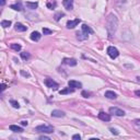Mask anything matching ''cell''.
I'll list each match as a JSON object with an SVG mask.
<instances>
[{"instance_id": "obj_7", "label": "cell", "mask_w": 140, "mask_h": 140, "mask_svg": "<svg viewBox=\"0 0 140 140\" xmlns=\"http://www.w3.org/2000/svg\"><path fill=\"white\" fill-rule=\"evenodd\" d=\"M81 22L80 19H74V20H70V21L67 22V29H74L77 25Z\"/></svg>"}, {"instance_id": "obj_22", "label": "cell", "mask_w": 140, "mask_h": 140, "mask_svg": "<svg viewBox=\"0 0 140 140\" xmlns=\"http://www.w3.org/2000/svg\"><path fill=\"white\" fill-rule=\"evenodd\" d=\"M11 21L10 20H2L1 21V26H2L3 29H7V27H9L10 25H11Z\"/></svg>"}, {"instance_id": "obj_1", "label": "cell", "mask_w": 140, "mask_h": 140, "mask_svg": "<svg viewBox=\"0 0 140 140\" xmlns=\"http://www.w3.org/2000/svg\"><path fill=\"white\" fill-rule=\"evenodd\" d=\"M117 26H118V19H117V17L114 13H109L106 19V30H107L109 38H112L113 35L115 34V32L117 30Z\"/></svg>"}, {"instance_id": "obj_29", "label": "cell", "mask_w": 140, "mask_h": 140, "mask_svg": "<svg viewBox=\"0 0 140 140\" xmlns=\"http://www.w3.org/2000/svg\"><path fill=\"white\" fill-rule=\"evenodd\" d=\"M43 33H44V35H49V34L53 33V31H52V30H49V29L44 27V29H43Z\"/></svg>"}, {"instance_id": "obj_26", "label": "cell", "mask_w": 140, "mask_h": 140, "mask_svg": "<svg viewBox=\"0 0 140 140\" xmlns=\"http://www.w3.org/2000/svg\"><path fill=\"white\" fill-rule=\"evenodd\" d=\"M10 104L14 107V108H19V107H20V104L17 102V101H14V100H10Z\"/></svg>"}, {"instance_id": "obj_5", "label": "cell", "mask_w": 140, "mask_h": 140, "mask_svg": "<svg viewBox=\"0 0 140 140\" xmlns=\"http://www.w3.org/2000/svg\"><path fill=\"white\" fill-rule=\"evenodd\" d=\"M45 84H46V87H47V88L53 89V90H57V89L59 88L58 83L56 82V81H54L53 79H50V78L45 79Z\"/></svg>"}, {"instance_id": "obj_24", "label": "cell", "mask_w": 140, "mask_h": 140, "mask_svg": "<svg viewBox=\"0 0 140 140\" xmlns=\"http://www.w3.org/2000/svg\"><path fill=\"white\" fill-rule=\"evenodd\" d=\"M62 17H65L64 12H57V13L54 15V19H55V21H59L60 18H62Z\"/></svg>"}, {"instance_id": "obj_20", "label": "cell", "mask_w": 140, "mask_h": 140, "mask_svg": "<svg viewBox=\"0 0 140 140\" xmlns=\"http://www.w3.org/2000/svg\"><path fill=\"white\" fill-rule=\"evenodd\" d=\"M10 8H11V9H13V10H15V11H22V10H23L21 2H18V3H14V5H11V6H10Z\"/></svg>"}, {"instance_id": "obj_18", "label": "cell", "mask_w": 140, "mask_h": 140, "mask_svg": "<svg viewBox=\"0 0 140 140\" xmlns=\"http://www.w3.org/2000/svg\"><path fill=\"white\" fill-rule=\"evenodd\" d=\"M105 97L111 99V100H115L117 97V94L115 92H113V91H106V92H105Z\"/></svg>"}, {"instance_id": "obj_4", "label": "cell", "mask_w": 140, "mask_h": 140, "mask_svg": "<svg viewBox=\"0 0 140 140\" xmlns=\"http://www.w3.org/2000/svg\"><path fill=\"white\" fill-rule=\"evenodd\" d=\"M109 114L114 115V116L121 117V116H125V112H124L123 109L118 108V107H111V108H109Z\"/></svg>"}, {"instance_id": "obj_30", "label": "cell", "mask_w": 140, "mask_h": 140, "mask_svg": "<svg viewBox=\"0 0 140 140\" xmlns=\"http://www.w3.org/2000/svg\"><path fill=\"white\" fill-rule=\"evenodd\" d=\"M82 96L83 97H90L91 96V93L88 92V91H82Z\"/></svg>"}, {"instance_id": "obj_14", "label": "cell", "mask_w": 140, "mask_h": 140, "mask_svg": "<svg viewBox=\"0 0 140 140\" xmlns=\"http://www.w3.org/2000/svg\"><path fill=\"white\" fill-rule=\"evenodd\" d=\"M10 130L13 131V133H23V128L20 127L18 125H10Z\"/></svg>"}, {"instance_id": "obj_35", "label": "cell", "mask_w": 140, "mask_h": 140, "mask_svg": "<svg viewBox=\"0 0 140 140\" xmlns=\"http://www.w3.org/2000/svg\"><path fill=\"white\" fill-rule=\"evenodd\" d=\"M21 125L22 126H27L29 123H27V120H23V121H21Z\"/></svg>"}, {"instance_id": "obj_31", "label": "cell", "mask_w": 140, "mask_h": 140, "mask_svg": "<svg viewBox=\"0 0 140 140\" xmlns=\"http://www.w3.org/2000/svg\"><path fill=\"white\" fill-rule=\"evenodd\" d=\"M72 139H73V140H80L81 136L80 135H73V136H72Z\"/></svg>"}, {"instance_id": "obj_28", "label": "cell", "mask_w": 140, "mask_h": 140, "mask_svg": "<svg viewBox=\"0 0 140 140\" xmlns=\"http://www.w3.org/2000/svg\"><path fill=\"white\" fill-rule=\"evenodd\" d=\"M127 1H128V0H116V1H115V3H116V6H118V7H119V6L125 5Z\"/></svg>"}, {"instance_id": "obj_33", "label": "cell", "mask_w": 140, "mask_h": 140, "mask_svg": "<svg viewBox=\"0 0 140 140\" xmlns=\"http://www.w3.org/2000/svg\"><path fill=\"white\" fill-rule=\"evenodd\" d=\"M20 72H21V74H22V76H23V77H30V74L27 73V72H25V71H24V70H21V71H20Z\"/></svg>"}, {"instance_id": "obj_9", "label": "cell", "mask_w": 140, "mask_h": 140, "mask_svg": "<svg viewBox=\"0 0 140 140\" xmlns=\"http://www.w3.org/2000/svg\"><path fill=\"white\" fill-rule=\"evenodd\" d=\"M68 86L72 89H78V88L80 89V88H82V83L79 82V81L70 80V81H68Z\"/></svg>"}, {"instance_id": "obj_15", "label": "cell", "mask_w": 140, "mask_h": 140, "mask_svg": "<svg viewBox=\"0 0 140 140\" xmlns=\"http://www.w3.org/2000/svg\"><path fill=\"white\" fill-rule=\"evenodd\" d=\"M46 6H47L48 9L53 10V9H55V8L57 7V2H56V0H47Z\"/></svg>"}, {"instance_id": "obj_3", "label": "cell", "mask_w": 140, "mask_h": 140, "mask_svg": "<svg viewBox=\"0 0 140 140\" xmlns=\"http://www.w3.org/2000/svg\"><path fill=\"white\" fill-rule=\"evenodd\" d=\"M107 55H108L112 59H115V58H117L119 56V52L116 47H114V46H109V47L107 48Z\"/></svg>"}, {"instance_id": "obj_12", "label": "cell", "mask_w": 140, "mask_h": 140, "mask_svg": "<svg viewBox=\"0 0 140 140\" xmlns=\"http://www.w3.org/2000/svg\"><path fill=\"white\" fill-rule=\"evenodd\" d=\"M14 30L17 32H25L26 30H27V27H26L25 25H23L22 23H19V22H17L14 25Z\"/></svg>"}, {"instance_id": "obj_32", "label": "cell", "mask_w": 140, "mask_h": 140, "mask_svg": "<svg viewBox=\"0 0 140 140\" xmlns=\"http://www.w3.org/2000/svg\"><path fill=\"white\" fill-rule=\"evenodd\" d=\"M109 130H111V133H113V135H118V133H119L118 131H117L116 129H114V128H111V129H109Z\"/></svg>"}, {"instance_id": "obj_10", "label": "cell", "mask_w": 140, "mask_h": 140, "mask_svg": "<svg viewBox=\"0 0 140 140\" xmlns=\"http://www.w3.org/2000/svg\"><path fill=\"white\" fill-rule=\"evenodd\" d=\"M62 62H64L65 65H68V66L70 67H74L77 66V60L73 59V58H64V60H62Z\"/></svg>"}, {"instance_id": "obj_27", "label": "cell", "mask_w": 140, "mask_h": 140, "mask_svg": "<svg viewBox=\"0 0 140 140\" xmlns=\"http://www.w3.org/2000/svg\"><path fill=\"white\" fill-rule=\"evenodd\" d=\"M133 125H135V127L140 133V119H135V120H133Z\"/></svg>"}, {"instance_id": "obj_16", "label": "cell", "mask_w": 140, "mask_h": 140, "mask_svg": "<svg viewBox=\"0 0 140 140\" xmlns=\"http://www.w3.org/2000/svg\"><path fill=\"white\" fill-rule=\"evenodd\" d=\"M81 30H82V32H86V33H88V34H93V33H94V31H93L89 25H87V24H82Z\"/></svg>"}, {"instance_id": "obj_19", "label": "cell", "mask_w": 140, "mask_h": 140, "mask_svg": "<svg viewBox=\"0 0 140 140\" xmlns=\"http://www.w3.org/2000/svg\"><path fill=\"white\" fill-rule=\"evenodd\" d=\"M26 7L29 8L30 10H34V9H36V8L38 7V3L37 2H31V1H26Z\"/></svg>"}, {"instance_id": "obj_13", "label": "cell", "mask_w": 140, "mask_h": 140, "mask_svg": "<svg viewBox=\"0 0 140 140\" xmlns=\"http://www.w3.org/2000/svg\"><path fill=\"white\" fill-rule=\"evenodd\" d=\"M30 37H31L32 40H34V42H38V40H40V37H42V35H40L38 32H32L31 35H30Z\"/></svg>"}, {"instance_id": "obj_25", "label": "cell", "mask_w": 140, "mask_h": 140, "mask_svg": "<svg viewBox=\"0 0 140 140\" xmlns=\"http://www.w3.org/2000/svg\"><path fill=\"white\" fill-rule=\"evenodd\" d=\"M21 58H22V59H24V60L29 59V58H30V53H27V52L21 53Z\"/></svg>"}, {"instance_id": "obj_39", "label": "cell", "mask_w": 140, "mask_h": 140, "mask_svg": "<svg viewBox=\"0 0 140 140\" xmlns=\"http://www.w3.org/2000/svg\"><path fill=\"white\" fill-rule=\"evenodd\" d=\"M137 81H139V82H140V77H137Z\"/></svg>"}, {"instance_id": "obj_21", "label": "cell", "mask_w": 140, "mask_h": 140, "mask_svg": "<svg viewBox=\"0 0 140 140\" xmlns=\"http://www.w3.org/2000/svg\"><path fill=\"white\" fill-rule=\"evenodd\" d=\"M10 48H11V49H13V50H15V52H20V50H21V48H22V46L20 45V44L13 43V44H11V45H10Z\"/></svg>"}, {"instance_id": "obj_11", "label": "cell", "mask_w": 140, "mask_h": 140, "mask_svg": "<svg viewBox=\"0 0 140 140\" xmlns=\"http://www.w3.org/2000/svg\"><path fill=\"white\" fill-rule=\"evenodd\" d=\"M65 112L59 111V109H54L52 112V116L53 117H58V118H61V117H65Z\"/></svg>"}, {"instance_id": "obj_34", "label": "cell", "mask_w": 140, "mask_h": 140, "mask_svg": "<svg viewBox=\"0 0 140 140\" xmlns=\"http://www.w3.org/2000/svg\"><path fill=\"white\" fill-rule=\"evenodd\" d=\"M40 140H49V137H46V136H40Z\"/></svg>"}, {"instance_id": "obj_6", "label": "cell", "mask_w": 140, "mask_h": 140, "mask_svg": "<svg viewBox=\"0 0 140 140\" xmlns=\"http://www.w3.org/2000/svg\"><path fill=\"white\" fill-rule=\"evenodd\" d=\"M97 117L103 121H109L111 120V114H107L105 112H100L99 114H97Z\"/></svg>"}, {"instance_id": "obj_2", "label": "cell", "mask_w": 140, "mask_h": 140, "mask_svg": "<svg viewBox=\"0 0 140 140\" xmlns=\"http://www.w3.org/2000/svg\"><path fill=\"white\" fill-rule=\"evenodd\" d=\"M36 131H40V133H54V127L47 124H43V125H40L35 128Z\"/></svg>"}, {"instance_id": "obj_17", "label": "cell", "mask_w": 140, "mask_h": 140, "mask_svg": "<svg viewBox=\"0 0 140 140\" xmlns=\"http://www.w3.org/2000/svg\"><path fill=\"white\" fill-rule=\"evenodd\" d=\"M89 37V34L86 33V32H81V33H77V38L79 40H88Z\"/></svg>"}, {"instance_id": "obj_36", "label": "cell", "mask_w": 140, "mask_h": 140, "mask_svg": "<svg viewBox=\"0 0 140 140\" xmlns=\"http://www.w3.org/2000/svg\"><path fill=\"white\" fill-rule=\"evenodd\" d=\"M6 1H7V0H0V5H1V6H5L6 5Z\"/></svg>"}, {"instance_id": "obj_38", "label": "cell", "mask_w": 140, "mask_h": 140, "mask_svg": "<svg viewBox=\"0 0 140 140\" xmlns=\"http://www.w3.org/2000/svg\"><path fill=\"white\" fill-rule=\"evenodd\" d=\"M136 95H138V96H140V90H138V91H136Z\"/></svg>"}, {"instance_id": "obj_23", "label": "cell", "mask_w": 140, "mask_h": 140, "mask_svg": "<svg viewBox=\"0 0 140 140\" xmlns=\"http://www.w3.org/2000/svg\"><path fill=\"white\" fill-rule=\"evenodd\" d=\"M72 92H73V89H70V87L69 88H65L61 91H59L60 94H69V93H72Z\"/></svg>"}, {"instance_id": "obj_37", "label": "cell", "mask_w": 140, "mask_h": 140, "mask_svg": "<svg viewBox=\"0 0 140 140\" xmlns=\"http://www.w3.org/2000/svg\"><path fill=\"white\" fill-rule=\"evenodd\" d=\"M6 88H7V87H6V84H1V91H5Z\"/></svg>"}, {"instance_id": "obj_8", "label": "cell", "mask_w": 140, "mask_h": 140, "mask_svg": "<svg viewBox=\"0 0 140 140\" xmlns=\"http://www.w3.org/2000/svg\"><path fill=\"white\" fill-rule=\"evenodd\" d=\"M62 5L68 11H71L73 9V0H62Z\"/></svg>"}]
</instances>
